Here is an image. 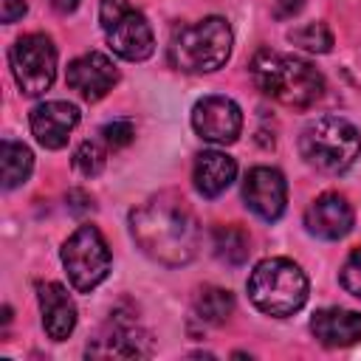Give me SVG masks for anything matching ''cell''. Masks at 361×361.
Masks as SVG:
<instances>
[{
    "mask_svg": "<svg viewBox=\"0 0 361 361\" xmlns=\"http://www.w3.org/2000/svg\"><path fill=\"white\" fill-rule=\"evenodd\" d=\"M130 234L138 248L161 265L178 268L195 259L200 226L183 197L161 192L130 212Z\"/></svg>",
    "mask_w": 361,
    "mask_h": 361,
    "instance_id": "cell-1",
    "label": "cell"
},
{
    "mask_svg": "<svg viewBox=\"0 0 361 361\" xmlns=\"http://www.w3.org/2000/svg\"><path fill=\"white\" fill-rule=\"evenodd\" d=\"M251 79L265 96L288 107H310L324 93V76L307 59L268 48H259L254 54Z\"/></svg>",
    "mask_w": 361,
    "mask_h": 361,
    "instance_id": "cell-2",
    "label": "cell"
},
{
    "mask_svg": "<svg viewBox=\"0 0 361 361\" xmlns=\"http://www.w3.org/2000/svg\"><path fill=\"white\" fill-rule=\"evenodd\" d=\"M234 34L223 17H203L189 25H178L169 37V65L183 73H209L226 65L231 56Z\"/></svg>",
    "mask_w": 361,
    "mask_h": 361,
    "instance_id": "cell-3",
    "label": "cell"
},
{
    "mask_svg": "<svg viewBox=\"0 0 361 361\" xmlns=\"http://www.w3.org/2000/svg\"><path fill=\"white\" fill-rule=\"evenodd\" d=\"M248 299L265 316H293L307 302V276L285 257L262 259L248 276Z\"/></svg>",
    "mask_w": 361,
    "mask_h": 361,
    "instance_id": "cell-4",
    "label": "cell"
},
{
    "mask_svg": "<svg viewBox=\"0 0 361 361\" xmlns=\"http://www.w3.org/2000/svg\"><path fill=\"white\" fill-rule=\"evenodd\" d=\"M299 152L313 169L341 175L361 155V133L341 116H319L302 130Z\"/></svg>",
    "mask_w": 361,
    "mask_h": 361,
    "instance_id": "cell-5",
    "label": "cell"
},
{
    "mask_svg": "<svg viewBox=\"0 0 361 361\" xmlns=\"http://www.w3.org/2000/svg\"><path fill=\"white\" fill-rule=\"evenodd\" d=\"M99 20H102V28H104V37L113 54L130 62H141L152 56L155 51L152 28L147 17L130 6V0H102Z\"/></svg>",
    "mask_w": 361,
    "mask_h": 361,
    "instance_id": "cell-6",
    "label": "cell"
},
{
    "mask_svg": "<svg viewBox=\"0 0 361 361\" xmlns=\"http://www.w3.org/2000/svg\"><path fill=\"white\" fill-rule=\"evenodd\" d=\"M62 265L79 293H90L110 274V248L102 231L90 223L79 226L62 245Z\"/></svg>",
    "mask_w": 361,
    "mask_h": 361,
    "instance_id": "cell-7",
    "label": "cell"
},
{
    "mask_svg": "<svg viewBox=\"0 0 361 361\" xmlns=\"http://www.w3.org/2000/svg\"><path fill=\"white\" fill-rule=\"evenodd\" d=\"M11 73L25 96H39L54 85L56 48L45 34H23L11 45Z\"/></svg>",
    "mask_w": 361,
    "mask_h": 361,
    "instance_id": "cell-8",
    "label": "cell"
},
{
    "mask_svg": "<svg viewBox=\"0 0 361 361\" xmlns=\"http://www.w3.org/2000/svg\"><path fill=\"white\" fill-rule=\"evenodd\" d=\"M192 127L203 141L226 147L243 133V110L228 96H206L192 110Z\"/></svg>",
    "mask_w": 361,
    "mask_h": 361,
    "instance_id": "cell-9",
    "label": "cell"
},
{
    "mask_svg": "<svg viewBox=\"0 0 361 361\" xmlns=\"http://www.w3.org/2000/svg\"><path fill=\"white\" fill-rule=\"evenodd\" d=\"M243 200L257 217H262L268 223L279 220L285 212V203H288V183H285L282 172L274 166L248 169V175L243 180Z\"/></svg>",
    "mask_w": 361,
    "mask_h": 361,
    "instance_id": "cell-10",
    "label": "cell"
},
{
    "mask_svg": "<svg viewBox=\"0 0 361 361\" xmlns=\"http://www.w3.org/2000/svg\"><path fill=\"white\" fill-rule=\"evenodd\" d=\"M149 353V333H144L135 319L121 316H113L107 327L87 344V355L93 358H147Z\"/></svg>",
    "mask_w": 361,
    "mask_h": 361,
    "instance_id": "cell-11",
    "label": "cell"
},
{
    "mask_svg": "<svg viewBox=\"0 0 361 361\" xmlns=\"http://www.w3.org/2000/svg\"><path fill=\"white\" fill-rule=\"evenodd\" d=\"M65 79H68V85L85 102H99L118 82V71H116V65H113L110 56H104L99 51H90V54H85V56H79V59H73L68 65Z\"/></svg>",
    "mask_w": 361,
    "mask_h": 361,
    "instance_id": "cell-12",
    "label": "cell"
},
{
    "mask_svg": "<svg viewBox=\"0 0 361 361\" xmlns=\"http://www.w3.org/2000/svg\"><path fill=\"white\" fill-rule=\"evenodd\" d=\"M355 223V214H353V206L347 203L344 195L338 192H324L319 195L307 212H305V226L310 234L322 237V240H341L344 234H350Z\"/></svg>",
    "mask_w": 361,
    "mask_h": 361,
    "instance_id": "cell-13",
    "label": "cell"
},
{
    "mask_svg": "<svg viewBox=\"0 0 361 361\" xmlns=\"http://www.w3.org/2000/svg\"><path fill=\"white\" fill-rule=\"evenodd\" d=\"M31 133L45 149H62L79 124V107L71 102H42L31 110Z\"/></svg>",
    "mask_w": 361,
    "mask_h": 361,
    "instance_id": "cell-14",
    "label": "cell"
},
{
    "mask_svg": "<svg viewBox=\"0 0 361 361\" xmlns=\"http://www.w3.org/2000/svg\"><path fill=\"white\" fill-rule=\"evenodd\" d=\"M37 302L48 338L65 341L76 327V305L59 282H37Z\"/></svg>",
    "mask_w": 361,
    "mask_h": 361,
    "instance_id": "cell-15",
    "label": "cell"
},
{
    "mask_svg": "<svg viewBox=\"0 0 361 361\" xmlns=\"http://www.w3.org/2000/svg\"><path fill=\"white\" fill-rule=\"evenodd\" d=\"M310 333L324 347H350L361 341V313L344 307H322L310 319Z\"/></svg>",
    "mask_w": 361,
    "mask_h": 361,
    "instance_id": "cell-16",
    "label": "cell"
},
{
    "mask_svg": "<svg viewBox=\"0 0 361 361\" xmlns=\"http://www.w3.org/2000/svg\"><path fill=\"white\" fill-rule=\"evenodd\" d=\"M237 175V161L220 149H206L195 158V169H192V180H195V189L203 195V197H217L223 195L231 180Z\"/></svg>",
    "mask_w": 361,
    "mask_h": 361,
    "instance_id": "cell-17",
    "label": "cell"
},
{
    "mask_svg": "<svg viewBox=\"0 0 361 361\" xmlns=\"http://www.w3.org/2000/svg\"><path fill=\"white\" fill-rule=\"evenodd\" d=\"M0 161H3V186L6 189H17L28 180L31 169H34V155L25 144L6 138L0 147Z\"/></svg>",
    "mask_w": 361,
    "mask_h": 361,
    "instance_id": "cell-18",
    "label": "cell"
},
{
    "mask_svg": "<svg viewBox=\"0 0 361 361\" xmlns=\"http://www.w3.org/2000/svg\"><path fill=\"white\" fill-rule=\"evenodd\" d=\"M231 313H234V296L226 288L206 285V288L197 290V296H195V316L203 324H214V327L226 324Z\"/></svg>",
    "mask_w": 361,
    "mask_h": 361,
    "instance_id": "cell-19",
    "label": "cell"
},
{
    "mask_svg": "<svg viewBox=\"0 0 361 361\" xmlns=\"http://www.w3.org/2000/svg\"><path fill=\"white\" fill-rule=\"evenodd\" d=\"M212 251L226 265H243L248 259V234L240 226H214L212 228Z\"/></svg>",
    "mask_w": 361,
    "mask_h": 361,
    "instance_id": "cell-20",
    "label": "cell"
},
{
    "mask_svg": "<svg viewBox=\"0 0 361 361\" xmlns=\"http://www.w3.org/2000/svg\"><path fill=\"white\" fill-rule=\"evenodd\" d=\"M288 39L305 51H313V54H327L333 48V31L324 23H305V25L293 28L288 34Z\"/></svg>",
    "mask_w": 361,
    "mask_h": 361,
    "instance_id": "cell-21",
    "label": "cell"
},
{
    "mask_svg": "<svg viewBox=\"0 0 361 361\" xmlns=\"http://www.w3.org/2000/svg\"><path fill=\"white\" fill-rule=\"evenodd\" d=\"M104 149L96 144V141H85V144H79L76 147V152H73V169L79 172V175H85V178H96L102 169H104Z\"/></svg>",
    "mask_w": 361,
    "mask_h": 361,
    "instance_id": "cell-22",
    "label": "cell"
},
{
    "mask_svg": "<svg viewBox=\"0 0 361 361\" xmlns=\"http://www.w3.org/2000/svg\"><path fill=\"white\" fill-rule=\"evenodd\" d=\"M99 135H102V141H104L107 147L121 149V147H127V144L135 138V124H133L130 118H113V121H107V124L99 130Z\"/></svg>",
    "mask_w": 361,
    "mask_h": 361,
    "instance_id": "cell-23",
    "label": "cell"
},
{
    "mask_svg": "<svg viewBox=\"0 0 361 361\" xmlns=\"http://www.w3.org/2000/svg\"><path fill=\"white\" fill-rule=\"evenodd\" d=\"M338 279H341V288H344L347 293H353V296L361 299V248H355V251L344 259Z\"/></svg>",
    "mask_w": 361,
    "mask_h": 361,
    "instance_id": "cell-24",
    "label": "cell"
},
{
    "mask_svg": "<svg viewBox=\"0 0 361 361\" xmlns=\"http://www.w3.org/2000/svg\"><path fill=\"white\" fill-rule=\"evenodd\" d=\"M65 200H68V209H71L73 214H87V212H93V197H90L87 192H82V189H71Z\"/></svg>",
    "mask_w": 361,
    "mask_h": 361,
    "instance_id": "cell-25",
    "label": "cell"
},
{
    "mask_svg": "<svg viewBox=\"0 0 361 361\" xmlns=\"http://www.w3.org/2000/svg\"><path fill=\"white\" fill-rule=\"evenodd\" d=\"M25 8H28L25 0H0V17H3V23L20 20L25 14Z\"/></svg>",
    "mask_w": 361,
    "mask_h": 361,
    "instance_id": "cell-26",
    "label": "cell"
},
{
    "mask_svg": "<svg viewBox=\"0 0 361 361\" xmlns=\"http://www.w3.org/2000/svg\"><path fill=\"white\" fill-rule=\"evenodd\" d=\"M305 6V0H274V17L276 20H290L293 14H299Z\"/></svg>",
    "mask_w": 361,
    "mask_h": 361,
    "instance_id": "cell-27",
    "label": "cell"
},
{
    "mask_svg": "<svg viewBox=\"0 0 361 361\" xmlns=\"http://www.w3.org/2000/svg\"><path fill=\"white\" fill-rule=\"evenodd\" d=\"M51 6H54L59 14H71V11H76L79 0H51Z\"/></svg>",
    "mask_w": 361,
    "mask_h": 361,
    "instance_id": "cell-28",
    "label": "cell"
}]
</instances>
